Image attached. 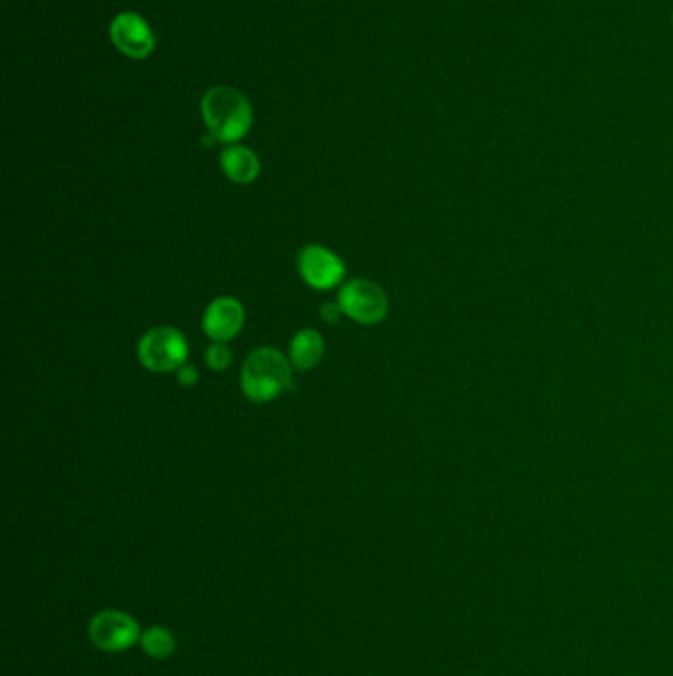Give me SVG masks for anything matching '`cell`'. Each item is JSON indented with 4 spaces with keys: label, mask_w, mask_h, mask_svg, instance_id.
Segmentation results:
<instances>
[{
    "label": "cell",
    "mask_w": 673,
    "mask_h": 676,
    "mask_svg": "<svg viewBox=\"0 0 673 676\" xmlns=\"http://www.w3.org/2000/svg\"><path fill=\"white\" fill-rule=\"evenodd\" d=\"M176 380H178V384L184 386V388L196 386L199 380L198 368H196V366H191V364H184V366L176 372Z\"/></svg>",
    "instance_id": "obj_13"
},
{
    "label": "cell",
    "mask_w": 673,
    "mask_h": 676,
    "mask_svg": "<svg viewBox=\"0 0 673 676\" xmlns=\"http://www.w3.org/2000/svg\"><path fill=\"white\" fill-rule=\"evenodd\" d=\"M202 119L214 141L238 143L253 125V107L236 87H211L202 97Z\"/></svg>",
    "instance_id": "obj_1"
},
{
    "label": "cell",
    "mask_w": 673,
    "mask_h": 676,
    "mask_svg": "<svg viewBox=\"0 0 673 676\" xmlns=\"http://www.w3.org/2000/svg\"><path fill=\"white\" fill-rule=\"evenodd\" d=\"M243 323H246V311L238 299L219 297L206 309L202 326L214 343H228L243 329Z\"/></svg>",
    "instance_id": "obj_8"
},
{
    "label": "cell",
    "mask_w": 673,
    "mask_h": 676,
    "mask_svg": "<svg viewBox=\"0 0 673 676\" xmlns=\"http://www.w3.org/2000/svg\"><path fill=\"white\" fill-rule=\"evenodd\" d=\"M672 20H673V14H672Z\"/></svg>",
    "instance_id": "obj_15"
},
{
    "label": "cell",
    "mask_w": 673,
    "mask_h": 676,
    "mask_svg": "<svg viewBox=\"0 0 673 676\" xmlns=\"http://www.w3.org/2000/svg\"><path fill=\"white\" fill-rule=\"evenodd\" d=\"M231 361H234V356H231V351L226 343H214L206 351V363L211 371H228Z\"/></svg>",
    "instance_id": "obj_12"
},
{
    "label": "cell",
    "mask_w": 673,
    "mask_h": 676,
    "mask_svg": "<svg viewBox=\"0 0 673 676\" xmlns=\"http://www.w3.org/2000/svg\"><path fill=\"white\" fill-rule=\"evenodd\" d=\"M139 643L144 653L152 658H169L176 651V637L172 635L171 629L161 625L144 629Z\"/></svg>",
    "instance_id": "obj_11"
},
{
    "label": "cell",
    "mask_w": 673,
    "mask_h": 676,
    "mask_svg": "<svg viewBox=\"0 0 673 676\" xmlns=\"http://www.w3.org/2000/svg\"><path fill=\"white\" fill-rule=\"evenodd\" d=\"M341 314H344V311H341V307L338 303H324L321 307V316H323L324 323H338Z\"/></svg>",
    "instance_id": "obj_14"
},
{
    "label": "cell",
    "mask_w": 673,
    "mask_h": 676,
    "mask_svg": "<svg viewBox=\"0 0 673 676\" xmlns=\"http://www.w3.org/2000/svg\"><path fill=\"white\" fill-rule=\"evenodd\" d=\"M139 623L124 611H99L89 621V639L99 651L105 653H123L141 641Z\"/></svg>",
    "instance_id": "obj_5"
},
{
    "label": "cell",
    "mask_w": 673,
    "mask_h": 676,
    "mask_svg": "<svg viewBox=\"0 0 673 676\" xmlns=\"http://www.w3.org/2000/svg\"><path fill=\"white\" fill-rule=\"evenodd\" d=\"M338 305L351 321L360 324H378L388 314L386 291L370 279H351L338 293Z\"/></svg>",
    "instance_id": "obj_4"
},
{
    "label": "cell",
    "mask_w": 673,
    "mask_h": 676,
    "mask_svg": "<svg viewBox=\"0 0 673 676\" xmlns=\"http://www.w3.org/2000/svg\"><path fill=\"white\" fill-rule=\"evenodd\" d=\"M137 354L146 371H178L188 358V341L174 326H156L139 341Z\"/></svg>",
    "instance_id": "obj_3"
},
{
    "label": "cell",
    "mask_w": 673,
    "mask_h": 676,
    "mask_svg": "<svg viewBox=\"0 0 673 676\" xmlns=\"http://www.w3.org/2000/svg\"><path fill=\"white\" fill-rule=\"evenodd\" d=\"M293 364L276 348H257L241 371V390L257 404L275 400L293 386Z\"/></svg>",
    "instance_id": "obj_2"
},
{
    "label": "cell",
    "mask_w": 673,
    "mask_h": 676,
    "mask_svg": "<svg viewBox=\"0 0 673 676\" xmlns=\"http://www.w3.org/2000/svg\"><path fill=\"white\" fill-rule=\"evenodd\" d=\"M324 348L326 346H324L323 334L314 329H303L294 334L291 341L289 361L296 371H313L314 366H318L323 361Z\"/></svg>",
    "instance_id": "obj_10"
},
{
    "label": "cell",
    "mask_w": 673,
    "mask_h": 676,
    "mask_svg": "<svg viewBox=\"0 0 673 676\" xmlns=\"http://www.w3.org/2000/svg\"><path fill=\"white\" fill-rule=\"evenodd\" d=\"M298 273L304 283L318 291L338 286L346 276V266L334 251L318 244H311L298 254Z\"/></svg>",
    "instance_id": "obj_6"
},
{
    "label": "cell",
    "mask_w": 673,
    "mask_h": 676,
    "mask_svg": "<svg viewBox=\"0 0 673 676\" xmlns=\"http://www.w3.org/2000/svg\"><path fill=\"white\" fill-rule=\"evenodd\" d=\"M219 164L229 181L236 184H249L256 181L261 172V162L257 159V154L241 144L228 147L219 157Z\"/></svg>",
    "instance_id": "obj_9"
},
{
    "label": "cell",
    "mask_w": 673,
    "mask_h": 676,
    "mask_svg": "<svg viewBox=\"0 0 673 676\" xmlns=\"http://www.w3.org/2000/svg\"><path fill=\"white\" fill-rule=\"evenodd\" d=\"M115 49L133 60L151 56L156 46V39L149 22L137 12H121L115 17L109 29Z\"/></svg>",
    "instance_id": "obj_7"
}]
</instances>
